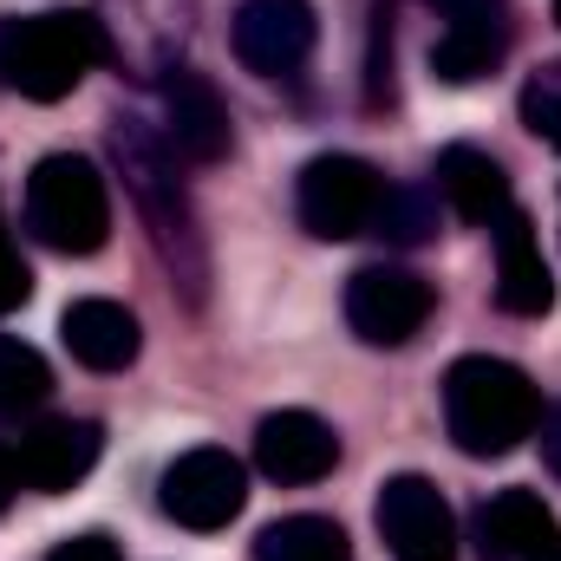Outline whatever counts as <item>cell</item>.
<instances>
[{
    "label": "cell",
    "mask_w": 561,
    "mask_h": 561,
    "mask_svg": "<svg viewBox=\"0 0 561 561\" xmlns=\"http://www.w3.org/2000/svg\"><path fill=\"white\" fill-rule=\"evenodd\" d=\"M444 424L463 457H510L542 424V392L523 366L470 353L444 373Z\"/></svg>",
    "instance_id": "1"
},
{
    "label": "cell",
    "mask_w": 561,
    "mask_h": 561,
    "mask_svg": "<svg viewBox=\"0 0 561 561\" xmlns=\"http://www.w3.org/2000/svg\"><path fill=\"white\" fill-rule=\"evenodd\" d=\"M105 59V26L99 13L79 7H53L33 20L7 26V85L33 105H53L66 92H79V79Z\"/></svg>",
    "instance_id": "2"
},
{
    "label": "cell",
    "mask_w": 561,
    "mask_h": 561,
    "mask_svg": "<svg viewBox=\"0 0 561 561\" xmlns=\"http://www.w3.org/2000/svg\"><path fill=\"white\" fill-rule=\"evenodd\" d=\"M26 229L53 249V255H99L105 236H112V196H105V176L72 157V150H53L33 163L26 176Z\"/></svg>",
    "instance_id": "3"
},
{
    "label": "cell",
    "mask_w": 561,
    "mask_h": 561,
    "mask_svg": "<svg viewBox=\"0 0 561 561\" xmlns=\"http://www.w3.org/2000/svg\"><path fill=\"white\" fill-rule=\"evenodd\" d=\"M379 203H386V176L366 163V157H346V150H327L300 170L294 183V209H300V229L313 242H353L379 222Z\"/></svg>",
    "instance_id": "4"
},
{
    "label": "cell",
    "mask_w": 561,
    "mask_h": 561,
    "mask_svg": "<svg viewBox=\"0 0 561 561\" xmlns=\"http://www.w3.org/2000/svg\"><path fill=\"white\" fill-rule=\"evenodd\" d=\"M431 307H437L431 280L412 275V268H392V262H373V268H359V275L346 280V320H353V333L366 346H405V340H419Z\"/></svg>",
    "instance_id": "5"
},
{
    "label": "cell",
    "mask_w": 561,
    "mask_h": 561,
    "mask_svg": "<svg viewBox=\"0 0 561 561\" xmlns=\"http://www.w3.org/2000/svg\"><path fill=\"white\" fill-rule=\"evenodd\" d=\"M112 157H118L131 196L144 203L150 236L163 242V255H170V242L190 249L196 236H190V203H183V190H176V176H170V144L157 138L144 118H118V125H112ZM190 255H196V249H190Z\"/></svg>",
    "instance_id": "6"
},
{
    "label": "cell",
    "mask_w": 561,
    "mask_h": 561,
    "mask_svg": "<svg viewBox=\"0 0 561 561\" xmlns=\"http://www.w3.org/2000/svg\"><path fill=\"white\" fill-rule=\"evenodd\" d=\"M249 503V470L229 450H183L163 470V516L183 529H229Z\"/></svg>",
    "instance_id": "7"
},
{
    "label": "cell",
    "mask_w": 561,
    "mask_h": 561,
    "mask_svg": "<svg viewBox=\"0 0 561 561\" xmlns=\"http://www.w3.org/2000/svg\"><path fill=\"white\" fill-rule=\"evenodd\" d=\"M379 536L392 561H457V516L431 477H386L379 490Z\"/></svg>",
    "instance_id": "8"
},
{
    "label": "cell",
    "mask_w": 561,
    "mask_h": 561,
    "mask_svg": "<svg viewBox=\"0 0 561 561\" xmlns=\"http://www.w3.org/2000/svg\"><path fill=\"white\" fill-rule=\"evenodd\" d=\"M313 39H320L313 0H242V13H236V59L262 79L300 72Z\"/></svg>",
    "instance_id": "9"
},
{
    "label": "cell",
    "mask_w": 561,
    "mask_h": 561,
    "mask_svg": "<svg viewBox=\"0 0 561 561\" xmlns=\"http://www.w3.org/2000/svg\"><path fill=\"white\" fill-rule=\"evenodd\" d=\"M99 450H105V431L92 419H46L13 444L20 483L39 490V496H66L72 483H85V470L99 463Z\"/></svg>",
    "instance_id": "10"
},
{
    "label": "cell",
    "mask_w": 561,
    "mask_h": 561,
    "mask_svg": "<svg viewBox=\"0 0 561 561\" xmlns=\"http://www.w3.org/2000/svg\"><path fill=\"white\" fill-rule=\"evenodd\" d=\"M255 463L268 483H320L340 463V437L313 412H268L255 424Z\"/></svg>",
    "instance_id": "11"
},
{
    "label": "cell",
    "mask_w": 561,
    "mask_h": 561,
    "mask_svg": "<svg viewBox=\"0 0 561 561\" xmlns=\"http://www.w3.org/2000/svg\"><path fill=\"white\" fill-rule=\"evenodd\" d=\"M163 144L183 150L190 163L229 157V105L203 72H176V66L163 72Z\"/></svg>",
    "instance_id": "12"
},
{
    "label": "cell",
    "mask_w": 561,
    "mask_h": 561,
    "mask_svg": "<svg viewBox=\"0 0 561 561\" xmlns=\"http://www.w3.org/2000/svg\"><path fill=\"white\" fill-rule=\"evenodd\" d=\"M496 307L516 313V320H542L556 307V275L542 262V242H536V222L523 209H510L496 229Z\"/></svg>",
    "instance_id": "13"
},
{
    "label": "cell",
    "mask_w": 561,
    "mask_h": 561,
    "mask_svg": "<svg viewBox=\"0 0 561 561\" xmlns=\"http://www.w3.org/2000/svg\"><path fill=\"white\" fill-rule=\"evenodd\" d=\"M59 340H66V353H72L79 366H92V373H125L144 346V327H138V313L118 307V300H72L66 320H59Z\"/></svg>",
    "instance_id": "14"
},
{
    "label": "cell",
    "mask_w": 561,
    "mask_h": 561,
    "mask_svg": "<svg viewBox=\"0 0 561 561\" xmlns=\"http://www.w3.org/2000/svg\"><path fill=\"white\" fill-rule=\"evenodd\" d=\"M437 190H444V203H450L463 222H477V229H496V222L516 209L510 170H503L490 150H477V144H450V150L437 157Z\"/></svg>",
    "instance_id": "15"
},
{
    "label": "cell",
    "mask_w": 561,
    "mask_h": 561,
    "mask_svg": "<svg viewBox=\"0 0 561 561\" xmlns=\"http://www.w3.org/2000/svg\"><path fill=\"white\" fill-rule=\"evenodd\" d=\"M556 536H561L556 510H549L536 490H496V496L477 510L483 561H529L536 549H549Z\"/></svg>",
    "instance_id": "16"
},
{
    "label": "cell",
    "mask_w": 561,
    "mask_h": 561,
    "mask_svg": "<svg viewBox=\"0 0 561 561\" xmlns=\"http://www.w3.org/2000/svg\"><path fill=\"white\" fill-rule=\"evenodd\" d=\"M510 53V26H444V39L431 46V72L444 85H477L503 66Z\"/></svg>",
    "instance_id": "17"
},
{
    "label": "cell",
    "mask_w": 561,
    "mask_h": 561,
    "mask_svg": "<svg viewBox=\"0 0 561 561\" xmlns=\"http://www.w3.org/2000/svg\"><path fill=\"white\" fill-rule=\"evenodd\" d=\"M255 561H353V542L333 516H280L262 529Z\"/></svg>",
    "instance_id": "18"
},
{
    "label": "cell",
    "mask_w": 561,
    "mask_h": 561,
    "mask_svg": "<svg viewBox=\"0 0 561 561\" xmlns=\"http://www.w3.org/2000/svg\"><path fill=\"white\" fill-rule=\"evenodd\" d=\"M46 392H53V366L26 340L0 333V412H33L46 405Z\"/></svg>",
    "instance_id": "19"
},
{
    "label": "cell",
    "mask_w": 561,
    "mask_h": 561,
    "mask_svg": "<svg viewBox=\"0 0 561 561\" xmlns=\"http://www.w3.org/2000/svg\"><path fill=\"white\" fill-rule=\"evenodd\" d=\"M379 236H392V242H431L437 236V196L431 190H386V203H379V222H373Z\"/></svg>",
    "instance_id": "20"
},
{
    "label": "cell",
    "mask_w": 561,
    "mask_h": 561,
    "mask_svg": "<svg viewBox=\"0 0 561 561\" xmlns=\"http://www.w3.org/2000/svg\"><path fill=\"white\" fill-rule=\"evenodd\" d=\"M523 125H529V138L561 150V66H536L529 72V85H523Z\"/></svg>",
    "instance_id": "21"
},
{
    "label": "cell",
    "mask_w": 561,
    "mask_h": 561,
    "mask_svg": "<svg viewBox=\"0 0 561 561\" xmlns=\"http://www.w3.org/2000/svg\"><path fill=\"white\" fill-rule=\"evenodd\" d=\"M26 294H33V275H26V262H20V249L7 236V216H0V313L26 307Z\"/></svg>",
    "instance_id": "22"
},
{
    "label": "cell",
    "mask_w": 561,
    "mask_h": 561,
    "mask_svg": "<svg viewBox=\"0 0 561 561\" xmlns=\"http://www.w3.org/2000/svg\"><path fill=\"white\" fill-rule=\"evenodd\" d=\"M450 26H510V0H424Z\"/></svg>",
    "instance_id": "23"
},
{
    "label": "cell",
    "mask_w": 561,
    "mask_h": 561,
    "mask_svg": "<svg viewBox=\"0 0 561 561\" xmlns=\"http://www.w3.org/2000/svg\"><path fill=\"white\" fill-rule=\"evenodd\" d=\"M46 561H118V549L105 536H72V542H59Z\"/></svg>",
    "instance_id": "24"
},
{
    "label": "cell",
    "mask_w": 561,
    "mask_h": 561,
    "mask_svg": "<svg viewBox=\"0 0 561 561\" xmlns=\"http://www.w3.org/2000/svg\"><path fill=\"white\" fill-rule=\"evenodd\" d=\"M26 483H20V457H13V444H0V510L20 496Z\"/></svg>",
    "instance_id": "25"
},
{
    "label": "cell",
    "mask_w": 561,
    "mask_h": 561,
    "mask_svg": "<svg viewBox=\"0 0 561 561\" xmlns=\"http://www.w3.org/2000/svg\"><path fill=\"white\" fill-rule=\"evenodd\" d=\"M536 431H542V457H549V470L561 477V405H556L542 424H536Z\"/></svg>",
    "instance_id": "26"
},
{
    "label": "cell",
    "mask_w": 561,
    "mask_h": 561,
    "mask_svg": "<svg viewBox=\"0 0 561 561\" xmlns=\"http://www.w3.org/2000/svg\"><path fill=\"white\" fill-rule=\"evenodd\" d=\"M529 561H561V536H556V542H549V549H536V556H529Z\"/></svg>",
    "instance_id": "27"
},
{
    "label": "cell",
    "mask_w": 561,
    "mask_h": 561,
    "mask_svg": "<svg viewBox=\"0 0 561 561\" xmlns=\"http://www.w3.org/2000/svg\"><path fill=\"white\" fill-rule=\"evenodd\" d=\"M0 85H7V26H0Z\"/></svg>",
    "instance_id": "28"
},
{
    "label": "cell",
    "mask_w": 561,
    "mask_h": 561,
    "mask_svg": "<svg viewBox=\"0 0 561 561\" xmlns=\"http://www.w3.org/2000/svg\"><path fill=\"white\" fill-rule=\"evenodd\" d=\"M556 20H561V0H556Z\"/></svg>",
    "instance_id": "29"
}]
</instances>
